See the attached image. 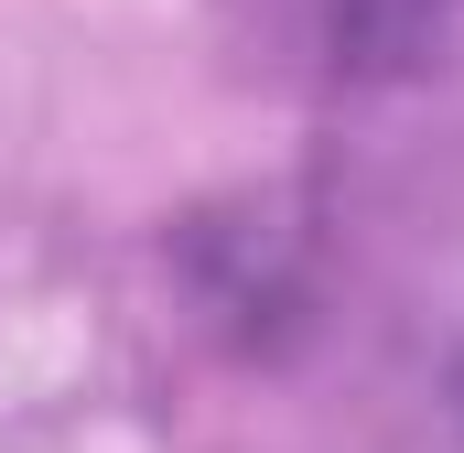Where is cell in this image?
Listing matches in <instances>:
<instances>
[{"label":"cell","instance_id":"cell-1","mask_svg":"<svg viewBox=\"0 0 464 453\" xmlns=\"http://www.w3.org/2000/svg\"><path fill=\"white\" fill-rule=\"evenodd\" d=\"M454 432H464V356H454Z\"/></svg>","mask_w":464,"mask_h":453}]
</instances>
